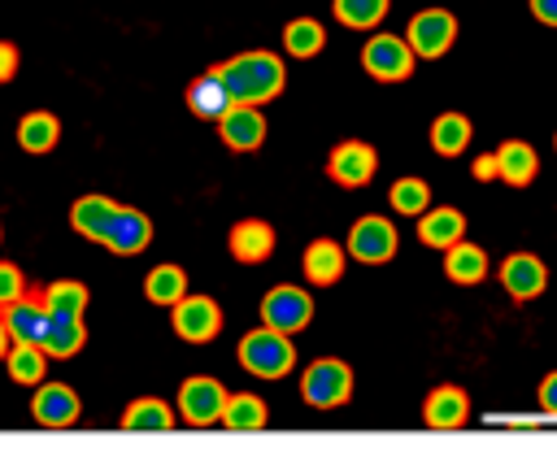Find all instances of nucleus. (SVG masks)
I'll list each match as a JSON object with an SVG mask.
<instances>
[{
    "mask_svg": "<svg viewBox=\"0 0 557 474\" xmlns=\"http://www.w3.org/2000/svg\"><path fill=\"white\" fill-rule=\"evenodd\" d=\"M26 296V274L13 261H0V309Z\"/></svg>",
    "mask_w": 557,
    "mask_h": 474,
    "instance_id": "obj_35",
    "label": "nucleus"
},
{
    "mask_svg": "<svg viewBox=\"0 0 557 474\" xmlns=\"http://www.w3.org/2000/svg\"><path fill=\"white\" fill-rule=\"evenodd\" d=\"M218 70H222V78H226V87L239 104H265L287 83V70L274 52H239V57L222 61Z\"/></svg>",
    "mask_w": 557,
    "mask_h": 474,
    "instance_id": "obj_1",
    "label": "nucleus"
},
{
    "mask_svg": "<svg viewBox=\"0 0 557 474\" xmlns=\"http://www.w3.org/2000/svg\"><path fill=\"white\" fill-rule=\"evenodd\" d=\"M483 274H487V252L479 244L457 239L453 248H444V278H453L461 287H474V283H483Z\"/></svg>",
    "mask_w": 557,
    "mask_h": 474,
    "instance_id": "obj_25",
    "label": "nucleus"
},
{
    "mask_svg": "<svg viewBox=\"0 0 557 474\" xmlns=\"http://www.w3.org/2000/svg\"><path fill=\"white\" fill-rule=\"evenodd\" d=\"M535 396H540V409H544L548 417H557V370H553V374H544V383H540V391H535Z\"/></svg>",
    "mask_w": 557,
    "mask_h": 474,
    "instance_id": "obj_37",
    "label": "nucleus"
},
{
    "mask_svg": "<svg viewBox=\"0 0 557 474\" xmlns=\"http://www.w3.org/2000/svg\"><path fill=\"white\" fill-rule=\"evenodd\" d=\"M396 248H400V235L383 213H366L348 230V257L361 265H387L396 257Z\"/></svg>",
    "mask_w": 557,
    "mask_h": 474,
    "instance_id": "obj_6",
    "label": "nucleus"
},
{
    "mask_svg": "<svg viewBox=\"0 0 557 474\" xmlns=\"http://www.w3.org/2000/svg\"><path fill=\"white\" fill-rule=\"evenodd\" d=\"M144 296L152 300V304H161V309H170V304H178L183 296H187V270L183 265H152L148 270V278H144Z\"/></svg>",
    "mask_w": 557,
    "mask_h": 474,
    "instance_id": "obj_28",
    "label": "nucleus"
},
{
    "mask_svg": "<svg viewBox=\"0 0 557 474\" xmlns=\"http://www.w3.org/2000/svg\"><path fill=\"white\" fill-rule=\"evenodd\" d=\"M553 148H557V135H553Z\"/></svg>",
    "mask_w": 557,
    "mask_h": 474,
    "instance_id": "obj_41",
    "label": "nucleus"
},
{
    "mask_svg": "<svg viewBox=\"0 0 557 474\" xmlns=\"http://www.w3.org/2000/svg\"><path fill=\"white\" fill-rule=\"evenodd\" d=\"M170 426H174V409H170L165 400H157V396L131 400L126 413H122V431H144V435H152V431H170Z\"/></svg>",
    "mask_w": 557,
    "mask_h": 474,
    "instance_id": "obj_30",
    "label": "nucleus"
},
{
    "mask_svg": "<svg viewBox=\"0 0 557 474\" xmlns=\"http://www.w3.org/2000/svg\"><path fill=\"white\" fill-rule=\"evenodd\" d=\"M418 239H422L426 248H435V252L453 248L457 239H466V213H461V209H453V204L426 209V213L418 217Z\"/></svg>",
    "mask_w": 557,
    "mask_h": 474,
    "instance_id": "obj_19",
    "label": "nucleus"
},
{
    "mask_svg": "<svg viewBox=\"0 0 557 474\" xmlns=\"http://www.w3.org/2000/svg\"><path fill=\"white\" fill-rule=\"evenodd\" d=\"M48 352L44 344H26V339H13L9 352H4V365H9V378L22 383V387H39L44 374H48Z\"/></svg>",
    "mask_w": 557,
    "mask_h": 474,
    "instance_id": "obj_24",
    "label": "nucleus"
},
{
    "mask_svg": "<svg viewBox=\"0 0 557 474\" xmlns=\"http://www.w3.org/2000/svg\"><path fill=\"white\" fill-rule=\"evenodd\" d=\"M422 422L431 431H461L470 422V396H466V387H457V383L431 387L426 400H422Z\"/></svg>",
    "mask_w": 557,
    "mask_h": 474,
    "instance_id": "obj_14",
    "label": "nucleus"
},
{
    "mask_svg": "<svg viewBox=\"0 0 557 474\" xmlns=\"http://www.w3.org/2000/svg\"><path fill=\"white\" fill-rule=\"evenodd\" d=\"M261 322L274 326V330L296 335V330H305L313 322V296L305 287H296V283H278L261 300Z\"/></svg>",
    "mask_w": 557,
    "mask_h": 474,
    "instance_id": "obj_8",
    "label": "nucleus"
},
{
    "mask_svg": "<svg viewBox=\"0 0 557 474\" xmlns=\"http://www.w3.org/2000/svg\"><path fill=\"white\" fill-rule=\"evenodd\" d=\"M113 200L109 196H78L74 209H70V226L74 235L91 239V244H104V230H109V217H113Z\"/></svg>",
    "mask_w": 557,
    "mask_h": 474,
    "instance_id": "obj_22",
    "label": "nucleus"
},
{
    "mask_svg": "<svg viewBox=\"0 0 557 474\" xmlns=\"http://www.w3.org/2000/svg\"><path fill=\"white\" fill-rule=\"evenodd\" d=\"M305 278L313 283V287H331V283H339L344 278V265H348V248L339 244V239H313L309 248H305Z\"/></svg>",
    "mask_w": 557,
    "mask_h": 474,
    "instance_id": "obj_18",
    "label": "nucleus"
},
{
    "mask_svg": "<svg viewBox=\"0 0 557 474\" xmlns=\"http://www.w3.org/2000/svg\"><path fill=\"white\" fill-rule=\"evenodd\" d=\"M352 387H357L352 365L339 361V357H318L300 374V396H305L309 409H339V404L352 400Z\"/></svg>",
    "mask_w": 557,
    "mask_h": 474,
    "instance_id": "obj_3",
    "label": "nucleus"
},
{
    "mask_svg": "<svg viewBox=\"0 0 557 474\" xmlns=\"http://www.w3.org/2000/svg\"><path fill=\"white\" fill-rule=\"evenodd\" d=\"M392 0H331V13L348 26V30H374L387 17Z\"/></svg>",
    "mask_w": 557,
    "mask_h": 474,
    "instance_id": "obj_33",
    "label": "nucleus"
},
{
    "mask_svg": "<svg viewBox=\"0 0 557 474\" xmlns=\"http://www.w3.org/2000/svg\"><path fill=\"white\" fill-rule=\"evenodd\" d=\"M152 244V222L148 213L131 209V204H117L113 217H109V230H104V248L117 252V257H135Z\"/></svg>",
    "mask_w": 557,
    "mask_h": 474,
    "instance_id": "obj_15",
    "label": "nucleus"
},
{
    "mask_svg": "<svg viewBox=\"0 0 557 474\" xmlns=\"http://www.w3.org/2000/svg\"><path fill=\"white\" fill-rule=\"evenodd\" d=\"M0 239H4V230H0Z\"/></svg>",
    "mask_w": 557,
    "mask_h": 474,
    "instance_id": "obj_42",
    "label": "nucleus"
},
{
    "mask_svg": "<svg viewBox=\"0 0 557 474\" xmlns=\"http://www.w3.org/2000/svg\"><path fill=\"white\" fill-rule=\"evenodd\" d=\"M270 422V409L261 396L252 391H231L226 396V409H222V426L226 431H261Z\"/></svg>",
    "mask_w": 557,
    "mask_h": 474,
    "instance_id": "obj_29",
    "label": "nucleus"
},
{
    "mask_svg": "<svg viewBox=\"0 0 557 474\" xmlns=\"http://www.w3.org/2000/svg\"><path fill=\"white\" fill-rule=\"evenodd\" d=\"M87 300H91V291H87V283H78V278H57V283H48V291H44V309L48 313H87Z\"/></svg>",
    "mask_w": 557,
    "mask_h": 474,
    "instance_id": "obj_34",
    "label": "nucleus"
},
{
    "mask_svg": "<svg viewBox=\"0 0 557 474\" xmlns=\"http://www.w3.org/2000/svg\"><path fill=\"white\" fill-rule=\"evenodd\" d=\"M474 178H479V183H492V178H496V152H487V157L474 161Z\"/></svg>",
    "mask_w": 557,
    "mask_h": 474,
    "instance_id": "obj_39",
    "label": "nucleus"
},
{
    "mask_svg": "<svg viewBox=\"0 0 557 474\" xmlns=\"http://www.w3.org/2000/svg\"><path fill=\"white\" fill-rule=\"evenodd\" d=\"M226 396H231V391H226L218 378L191 374V378H183V387H178V417H183L187 426H213V422H222Z\"/></svg>",
    "mask_w": 557,
    "mask_h": 474,
    "instance_id": "obj_9",
    "label": "nucleus"
},
{
    "mask_svg": "<svg viewBox=\"0 0 557 474\" xmlns=\"http://www.w3.org/2000/svg\"><path fill=\"white\" fill-rule=\"evenodd\" d=\"M9 344H13V335H9V326H4V313H0V361H4V352H9Z\"/></svg>",
    "mask_w": 557,
    "mask_h": 474,
    "instance_id": "obj_40",
    "label": "nucleus"
},
{
    "mask_svg": "<svg viewBox=\"0 0 557 474\" xmlns=\"http://www.w3.org/2000/svg\"><path fill=\"white\" fill-rule=\"evenodd\" d=\"M274 244H278V235H274V226L261 222V217H244V222H235L231 235H226V248H231V257H235L239 265H261V261H270Z\"/></svg>",
    "mask_w": 557,
    "mask_h": 474,
    "instance_id": "obj_16",
    "label": "nucleus"
},
{
    "mask_svg": "<svg viewBox=\"0 0 557 474\" xmlns=\"http://www.w3.org/2000/svg\"><path fill=\"white\" fill-rule=\"evenodd\" d=\"M231 104H235V96H231V87H226V78H222V70H218V65L187 83V109H191L196 117L218 122Z\"/></svg>",
    "mask_w": 557,
    "mask_h": 474,
    "instance_id": "obj_17",
    "label": "nucleus"
},
{
    "mask_svg": "<svg viewBox=\"0 0 557 474\" xmlns=\"http://www.w3.org/2000/svg\"><path fill=\"white\" fill-rule=\"evenodd\" d=\"M0 313H4V326H9L13 339L44 344V335H48V309H44V300H26V296H22V300L4 304Z\"/></svg>",
    "mask_w": 557,
    "mask_h": 474,
    "instance_id": "obj_23",
    "label": "nucleus"
},
{
    "mask_svg": "<svg viewBox=\"0 0 557 474\" xmlns=\"http://www.w3.org/2000/svg\"><path fill=\"white\" fill-rule=\"evenodd\" d=\"M235 352H239V365L248 374H257V378H283V374L296 370V344H292V335L287 330H274L265 322L257 330H248Z\"/></svg>",
    "mask_w": 557,
    "mask_h": 474,
    "instance_id": "obj_2",
    "label": "nucleus"
},
{
    "mask_svg": "<svg viewBox=\"0 0 557 474\" xmlns=\"http://www.w3.org/2000/svg\"><path fill=\"white\" fill-rule=\"evenodd\" d=\"M413 48L405 35H370L361 48V70L374 83H405L413 74Z\"/></svg>",
    "mask_w": 557,
    "mask_h": 474,
    "instance_id": "obj_4",
    "label": "nucleus"
},
{
    "mask_svg": "<svg viewBox=\"0 0 557 474\" xmlns=\"http://www.w3.org/2000/svg\"><path fill=\"white\" fill-rule=\"evenodd\" d=\"M405 39H409L418 61H440L457 43V17L448 9H422V13L409 17Z\"/></svg>",
    "mask_w": 557,
    "mask_h": 474,
    "instance_id": "obj_5",
    "label": "nucleus"
},
{
    "mask_svg": "<svg viewBox=\"0 0 557 474\" xmlns=\"http://www.w3.org/2000/svg\"><path fill=\"white\" fill-rule=\"evenodd\" d=\"M87 344V326L78 313H48V335H44V352L48 357H74Z\"/></svg>",
    "mask_w": 557,
    "mask_h": 474,
    "instance_id": "obj_26",
    "label": "nucleus"
},
{
    "mask_svg": "<svg viewBox=\"0 0 557 474\" xmlns=\"http://www.w3.org/2000/svg\"><path fill=\"white\" fill-rule=\"evenodd\" d=\"M500 287L509 291V300L527 304V300L544 296V287H548V265H544L535 252H509V257L500 261Z\"/></svg>",
    "mask_w": 557,
    "mask_h": 474,
    "instance_id": "obj_11",
    "label": "nucleus"
},
{
    "mask_svg": "<svg viewBox=\"0 0 557 474\" xmlns=\"http://www.w3.org/2000/svg\"><path fill=\"white\" fill-rule=\"evenodd\" d=\"M374 170H379V152H374V144H366V139H344V144H335L331 157H326L331 183H339V187H348V191L366 187V183L374 178Z\"/></svg>",
    "mask_w": 557,
    "mask_h": 474,
    "instance_id": "obj_10",
    "label": "nucleus"
},
{
    "mask_svg": "<svg viewBox=\"0 0 557 474\" xmlns=\"http://www.w3.org/2000/svg\"><path fill=\"white\" fill-rule=\"evenodd\" d=\"M470 139H474V122L466 113H440L431 122V148L440 157H461L470 148Z\"/></svg>",
    "mask_w": 557,
    "mask_h": 474,
    "instance_id": "obj_27",
    "label": "nucleus"
},
{
    "mask_svg": "<svg viewBox=\"0 0 557 474\" xmlns=\"http://www.w3.org/2000/svg\"><path fill=\"white\" fill-rule=\"evenodd\" d=\"M83 413L78 404V391L70 383H39L35 396H30V417L48 431H61V426H74Z\"/></svg>",
    "mask_w": 557,
    "mask_h": 474,
    "instance_id": "obj_12",
    "label": "nucleus"
},
{
    "mask_svg": "<svg viewBox=\"0 0 557 474\" xmlns=\"http://www.w3.org/2000/svg\"><path fill=\"white\" fill-rule=\"evenodd\" d=\"M531 13H535V22L557 26V0H531Z\"/></svg>",
    "mask_w": 557,
    "mask_h": 474,
    "instance_id": "obj_38",
    "label": "nucleus"
},
{
    "mask_svg": "<svg viewBox=\"0 0 557 474\" xmlns=\"http://www.w3.org/2000/svg\"><path fill=\"white\" fill-rule=\"evenodd\" d=\"M170 326L183 344H209L222 335V304L213 296H183L178 304H170Z\"/></svg>",
    "mask_w": 557,
    "mask_h": 474,
    "instance_id": "obj_7",
    "label": "nucleus"
},
{
    "mask_svg": "<svg viewBox=\"0 0 557 474\" xmlns=\"http://www.w3.org/2000/svg\"><path fill=\"white\" fill-rule=\"evenodd\" d=\"M540 174V157L527 139H505L496 148V178L509 187H531V178Z\"/></svg>",
    "mask_w": 557,
    "mask_h": 474,
    "instance_id": "obj_20",
    "label": "nucleus"
},
{
    "mask_svg": "<svg viewBox=\"0 0 557 474\" xmlns=\"http://www.w3.org/2000/svg\"><path fill=\"white\" fill-rule=\"evenodd\" d=\"M17 65H22V52H17V43H9V39H0V87L17 74Z\"/></svg>",
    "mask_w": 557,
    "mask_h": 474,
    "instance_id": "obj_36",
    "label": "nucleus"
},
{
    "mask_svg": "<svg viewBox=\"0 0 557 474\" xmlns=\"http://www.w3.org/2000/svg\"><path fill=\"white\" fill-rule=\"evenodd\" d=\"M218 135L231 152H257L265 144V117H261V104H231L222 117H218Z\"/></svg>",
    "mask_w": 557,
    "mask_h": 474,
    "instance_id": "obj_13",
    "label": "nucleus"
},
{
    "mask_svg": "<svg viewBox=\"0 0 557 474\" xmlns=\"http://www.w3.org/2000/svg\"><path fill=\"white\" fill-rule=\"evenodd\" d=\"M387 200H392V213H400V217H422V213L431 209V187H426V178L405 174V178H396V183L387 187Z\"/></svg>",
    "mask_w": 557,
    "mask_h": 474,
    "instance_id": "obj_32",
    "label": "nucleus"
},
{
    "mask_svg": "<svg viewBox=\"0 0 557 474\" xmlns=\"http://www.w3.org/2000/svg\"><path fill=\"white\" fill-rule=\"evenodd\" d=\"M283 48H287L292 57H300V61L318 57V52L326 48V30H322V22H313V17H292V22L283 26Z\"/></svg>",
    "mask_w": 557,
    "mask_h": 474,
    "instance_id": "obj_31",
    "label": "nucleus"
},
{
    "mask_svg": "<svg viewBox=\"0 0 557 474\" xmlns=\"http://www.w3.org/2000/svg\"><path fill=\"white\" fill-rule=\"evenodd\" d=\"M17 144H22V152H30V157L52 152V148L61 144V117L48 113V109H30V113L17 122Z\"/></svg>",
    "mask_w": 557,
    "mask_h": 474,
    "instance_id": "obj_21",
    "label": "nucleus"
}]
</instances>
